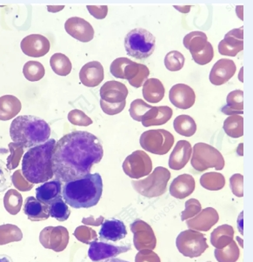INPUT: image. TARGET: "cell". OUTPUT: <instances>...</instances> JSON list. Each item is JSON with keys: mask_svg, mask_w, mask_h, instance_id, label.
<instances>
[{"mask_svg": "<svg viewBox=\"0 0 253 262\" xmlns=\"http://www.w3.org/2000/svg\"><path fill=\"white\" fill-rule=\"evenodd\" d=\"M105 78L104 67L99 61L89 62L82 67L79 79L82 84L87 88L98 86Z\"/></svg>", "mask_w": 253, "mask_h": 262, "instance_id": "obj_21", "label": "cell"}, {"mask_svg": "<svg viewBox=\"0 0 253 262\" xmlns=\"http://www.w3.org/2000/svg\"><path fill=\"white\" fill-rule=\"evenodd\" d=\"M230 187L233 194L241 198L244 196V177L240 173L233 174L230 178Z\"/></svg>", "mask_w": 253, "mask_h": 262, "instance_id": "obj_51", "label": "cell"}, {"mask_svg": "<svg viewBox=\"0 0 253 262\" xmlns=\"http://www.w3.org/2000/svg\"><path fill=\"white\" fill-rule=\"evenodd\" d=\"M104 156L102 144L94 134L74 131L56 142L53 171L56 180L69 182L90 174V170Z\"/></svg>", "mask_w": 253, "mask_h": 262, "instance_id": "obj_1", "label": "cell"}, {"mask_svg": "<svg viewBox=\"0 0 253 262\" xmlns=\"http://www.w3.org/2000/svg\"><path fill=\"white\" fill-rule=\"evenodd\" d=\"M41 244L44 248L61 252L66 248L69 242V233L64 227H45L39 236Z\"/></svg>", "mask_w": 253, "mask_h": 262, "instance_id": "obj_12", "label": "cell"}, {"mask_svg": "<svg viewBox=\"0 0 253 262\" xmlns=\"http://www.w3.org/2000/svg\"><path fill=\"white\" fill-rule=\"evenodd\" d=\"M50 64L53 72L59 76L69 75L73 69L70 58L63 53L53 54L50 59Z\"/></svg>", "mask_w": 253, "mask_h": 262, "instance_id": "obj_35", "label": "cell"}, {"mask_svg": "<svg viewBox=\"0 0 253 262\" xmlns=\"http://www.w3.org/2000/svg\"><path fill=\"white\" fill-rule=\"evenodd\" d=\"M135 262H161L157 253L152 250L140 251L135 257Z\"/></svg>", "mask_w": 253, "mask_h": 262, "instance_id": "obj_54", "label": "cell"}, {"mask_svg": "<svg viewBox=\"0 0 253 262\" xmlns=\"http://www.w3.org/2000/svg\"><path fill=\"white\" fill-rule=\"evenodd\" d=\"M186 209L181 213V221L185 222L187 220L193 218L202 210L200 202L196 199H190L186 202Z\"/></svg>", "mask_w": 253, "mask_h": 262, "instance_id": "obj_45", "label": "cell"}, {"mask_svg": "<svg viewBox=\"0 0 253 262\" xmlns=\"http://www.w3.org/2000/svg\"><path fill=\"white\" fill-rule=\"evenodd\" d=\"M192 59L200 66L209 64L212 61L214 57V51H213V45L210 42H207L206 46L204 49L202 50L199 53L193 54Z\"/></svg>", "mask_w": 253, "mask_h": 262, "instance_id": "obj_46", "label": "cell"}, {"mask_svg": "<svg viewBox=\"0 0 253 262\" xmlns=\"http://www.w3.org/2000/svg\"><path fill=\"white\" fill-rule=\"evenodd\" d=\"M175 131L185 137H192L197 131L195 120L189 115H179L173 121Z\"/></svg>", "mask_w": 253, "mask_h": 262, "instance_id": "obj_33", "label": "cell"}, {"mask_svg": "<svg viewBox=\"0 0 253 262\" xmlns=\"http://www.w3.org/2000/svg\"><path fill=\"white\" fill-rule=\"evenodd\" d=\"M153 106L148 105L147 103L145 102L144 100L140 99H135L131 104V107L129 110L130 115L135 121L141 122L143 118L146 116V114L148 113L151 108Z\"/></svg>", "mask_w": 253, "mask_h": 262, "instance_id": "obj_41", "label": "cell"}, {"mask_svg": "<svg viewBox=\"0 0 253 262\" xmlns=\"http://www.w3.org/2000/svg\"><path fill=\"white\" fill-rule=\"evenodd\" d=\"M68 120L73 125H79V126H88L94 123L90 118L84 114V112L79 109H74L68 114Z\"/></svg>", "mask_w": 253, "mask_h": 262, "instance_id": "obj_47", "label": "cell"}, {"mask_svg": "<svg viewBox=\"0 0 253 262\" xmlns=\"http://www.w3.org/2000/svg\"><path fill=\"white\" fill-rule=\"evenodd\" d=\"M0 262H13V260L7 254H0Z\"/></svg>", "mask_w": 253, "mask_h": 262, "instance_id": "obj_57", "label": "cell"}, {"mask_svg": "<svg viewBox=\"0 0 253 262\" xmlns=\"http://www.w3.org/2000/svg\"><path fill=\"white\" fill-rule=\"evenodd\" d=\"M244 28L233 29L224 36L218 44V52L221 55L235 57L244 50Z\"/></svg>", "mask_w": 253, "mask_h": 262, "instance_id": "obj_16", "label": "cell"}, {"mask_svg": "<svg viewBox=\"0 0 253 262\" xmlns=\"http://www.w3.org/2000/svg\"><path fill=\"white\" fill-rule=\"evenodd\" d=\"M102 193V177L97 172L66 182L63 187L62 197L67 205L79 209L95 207Z\"/></svg>", "mask_w": 253, "mask_h": 262, "instance_id": "obj_3", "label": "cell"}, {"mask_svg": "<svg viewBox=\"0 0 253 262\" xmlns=\"http://www.w3.org/2000/svg\"><path fill=\"white\" fill-rule=\"evenodd\" d=\"M156 38L151 32L143 28H136L128 32L125 38V47L129 56L145 59L153 53Z\"/></svg>", "mask_w": 253, "mask_h": 262, "instance_id": "obj_5", "label": "cell"}, {"mask_svg": "<svg viewBox=\"0 0 253 262\" xmlns=\"http://www.w3.org/2000/svg\"><path fill=\"white\" fill-rule=\"evenodd\" d=\"M126 235L127 230L124 222L116 219L105 221L99 231V239L105 242H116L124 239Z\"/></svg>", "mask_w": 253, "mask_h": 262, "instance_id": "obj_22", "label": "cell"}, {"mask_svg": "<svg viewBox=\"0 0 253 262\" xmlns=\"http://www.w3.org/2000/svg\"><path fill=\"white\" fill-rule=\"evenodd\" d=\"M62 192V184L58 180L47 181L36 189V199L49 206Z\"/></svg>", "mask_w": 253, "mask_h": 262, "instance_id": "obj_27", "label": "cell"}, {"mask_svg": "<svg viewBox=\"0 0 253 262\" xmlns=\"http://www.w3.org/2000/svg\"><path fill=\"white\" fill-rule=\"evenodd\" d=\"M24 213L32 222H42L49 219V206L38 201L35 197L30 196L24 204Z\"/></svg>", "mask_w": 253, "mask_h": 262, "instance_id": "obj_25", "label": "cell"}, {"mask_svg": "<svg viewBox=\"0 0 253 262\" xmlns=\"http://www.w3.org/2000/svg\"><path fill=\"white\" fill-rule=\"evenodd\" d=\"M214 255L218 262H236L240 255L239 246L233 241L223 249H215Z\"/></svg>", "mask_w": 253, "mask_h": 262, "instance_id": "obj_38", "label": "cell"}, {"mask_svg": "<svg viewBox=\"0 0 253 262\" xmlns=\"http://www.w3.org/2000/svg\"><path fill=\"white\" fill-rule=\"evenodd\" d=\"M219 221L217 210L213 207H206L201 210L200 213L194 216L193 218L187 220V225L188 228L194 231L207 232Z\"/></svg>", "mask_w": 253, "mask_h": 262, "instance_id": "obj_19", "label": "cell"}, {"mask_svg": "<svg viewBox=\"0 0 253 262\" xmlns=\"http://www.w3.org/2000/svg\"><path fill=\"white\" fill-rule=\"evenodd\" d=\"M174 136L165 129L148 130L140 136V146L146 151L157 155H165L172 149Z\"/></svg>", "mask_w": 253, "mask_h": 262, "instance_id": "obj_8", "label": "cell"}, {"mask_svg": "<svg viewBox=\"0 0 253 262\" xmlns=\"http://www.w3.org/2000/svg\"><path fill=\"white\" fill-rule=\"evenodd\" d=\"M21 50L26 55L32 58H40L49 53L51 44L48 38L40 34H31L23 38Z\"/></svg>", "mask_w": 253, "mask_h": 262, "instance_id": "obj_15", "label": "cell"}, {"mask_svg": "<svg viewBox=\"0 0 253 262\" xmlns=\"http://www.w3.org/2000/svg\"><path fill=\"white\" fill-rule=\"evenodd\" d=\"M171 172L163 166H157L144 180L131 182L135 191L146 198H155L166 192Z\"/></svg>", "mask_w": 253, "mask_h": 262, "instance_id": "obj_6", "label": "cell"}, {"mask_svg": "<svg viewBox=\"0 0 253 262\" xmlns=\"http://www.w3.org/2000/svg\"><path fill=\"white\" fill-rule=\"evenodd\" d=\"M165 86L159 79H147L143 85V97L147 102H160L165 97Z\"/></svg>", "mask_w": 253, "mask_h": 262, "instance_id": "obj_29", "label": "cell"}, {"mask_svg": "<svg viewBox=\"0 0 253 262\" xmlns=\"http://www.w3.org/2000/svg\"><path fill=\"white\" fill-rule=\"evenodd\" d=\"M185 56L178 51H172L167 53L165 58V66L167 70L178 72L183 68L185 64Z\"/></svg>", "mask_w": 253, "mask_h": 262, "instance_id": "obj_43", "label": "cell"}, {"mask_svg": "<svg viewBox=\"0 0 253 262\" xmlns=\"http://www.w3.org/2000/svg\"><path fill=\"white\" fill-rule=\"evenodd\" d=\"M12 173L6 164L0 160V192H5L12 187Z\"/></svg>", "mask_w": 253, "mask_h": 262, "instance_id": "obj_50", "label": "cell"}, {"mask_svg": "<svg viewBox=\"0 0 253 262\" xmlns=\"http://www.w3.org/2000/svg\"><path fill=\"white\" fill-rule=\"evenodd\" d=\"M64 29L69 35L83 43L90 42L94 38L93 26L84 18L79 17L68 18L64 24Z\"/></svg>", "mask_w": 253, "mask_h": 262, "instance_id": "obj_14", "label": "cell"}, {"mask_svg": "<svg viewBox=\"0 0 253 262\" xmlns=\"http://www.w3.org/2000/svg\"><path fill=\"white\" fill-rule=\"evenodd\" d=\"M104 262H129L127 260H124L122 259H117V258H113V259H109L107 260H105Z\"/></svg>", "mask_w": 253, "mask_h": 262, "instance_id": "obj_59", "label": "cell"}, {"mask_svg": "<svg viewBox=\"0 0 253 262\" xmlns=\"http://www.w3.org/2000/svg\"><path fill=\"white\" fill-rule=\"evenodd\" d=\"M172 114H173V112H172V108L166 106V105L157 106V112H156L153 119L143 125L146 127H149L152 125H164L171 120Z\"/></svg>", "mask_w": 253, "mask_h": 262, "instance_id": "obj_42", "label": "cell"}, {"mask_svg": "<svg viewBox=\"0 0 253 262\" xmlns=\"http://www.w3.org/2000/svg\"><path fill=\"white\" fill-rule=\"evenodd\" d=\"M131 245H116L108 244L105 242H94L90 243V248L88 250V256L90 260L94 262L100 261L104 259H113L121 253H126L131 250Z\"/></svg>", "mask_w": 253, "mask_h": 262, "instance_id": "obj_13", "label": "cell"}, {"mask_svg": "<svg viewBox=\"0 0 253 262\" xmlns=\"http://www.w3.org/2000/svg\"><path fill=\"white\" fill-rule=\"evenodd\" d=\"M123 170L130 178H142L151 173L152 161L146 151L137 150L125 158Z\"/></svg>", "mask_w": 253, "mask_h": 262, "instance_id": "obj_10", "label": "cell"}, {"mask_svg": "<svg viewBox=\"0 0 253 262\" xmlns=\"http://www.w3.org/2000/svg\"><path fill=\"white\" fill-rule=\"evenodd\" d=\"M131 59L126 58H118L111 63L110 71L117 79H125V71L126 67L131 63Z\"/></svg>", "mask_w": 253, "mask_h": 262, "instance_id": "obj_48", "label": "cell"}, {"mask_svg": "<svg viewBox=\"0 0 253 262\" xmlns=\"http://www.w3.org/2000/svg\"><path fill=\"white\" fill-rule=\"evenodd\" d=\"M22 172L20 170H18L14 172V174L12 177V181L14 184L15 187H17L18 189L21 190V191H29L30 189H32V187H33L32 184L28 183V181L24 178L23 175L21 174Z\"/></svg>", "mask_w": 253, "mask_h": 262, "instance_id": "obj_52", "label": "cell"}, {"mask_svg": "<svg viewBox=\"0 0 253 262\" xmlns=\"http://www.w3.org/2000/svg\"><path fill=\"white\" fill-rule=\"evenodd\" d=\"M23 73L26 79L29 81L35 82L44 78L45 70L44 66L40 62L32 60L27 62L24 66Z\"/></svg>", "mask_w": 253, "mask_h": 262, "instance_id": "obj_39", "label": "cell"}, {"mask_svg": "<svg viewBox=\"0 0 253 262\" xmlns=\"http://www.w3.org/2000/svg\"><path fill=\"white\" fill-rule=\"evenodd\" d=\"M82 222L85 225H90V226H95V227H98V226H101L103 224V222H104V217L103 216H100L99 219L93 218V216L90 217V218H84Z\"/></svg>", "mask_w": 253, "mask_h": 262, "instance_id": "obj_56", "label": "cell"}, {"mask_svg": "<svg viewBox=\"0 0 253 262\" xmlns=\"http://www.w3.org/2000/svg\"><path fill=\"white\" fill-rule=\"evenodd\" d=\"M87 9L90 15L98 19H104L107 16V6H87Z\"/></svg>", "mask_w": 253, "mask_h": 262, "instance_id": "obj_55", "label": "cell"}, {"mask_svg": "<svg viewBox=\"0 0 253 262\" xmlns=\"http://www.w3.org/2000/svg\"><path fill=\"white\" fill-rule=\"evenodd\" d=\"M74 235L85 244H90L93 242H97V233L90 227L86 226L79 227L77 228L74 233Z\"/></svg>", "mask_w": 253, "mask_h": 262, "instance_id": "obj_49", "label": "cell"}, {"mask_svg": "<svg viewBox=\"0 0 253 262\" xmlns=\"http://www.w3.org/2000/svg\"><path fill=\"white\" fill-rule=\"evenodd\" d=\"M49 212L50 216L58 222H65L71 215L68 205L64 202L62 196L58 197L49 205Z\"/></svg>", "mask_w": 253, "mask_h": 262, "instance_id": "obj_37", "label": "cell"}, {"mask_svg": "<svg viewBox=\"0 0 253 262\" xmlns=\"http://www.w3.org/2000/svg\"><path fill=\"white\" fill-rule=\"evenodd\" d=\"M128 89L121 82L111 80L107 81L100 89L101 99L108 104H120L126 101Z\"/></svg>", "mask_w": 253, "mask_h": 262, "instance_id": "obj_20", "label": "cell"}, {"mask_svg": "<svg viewBox=\"0 0 253 262\" xmlns=\"http://www.w3.org/2000/svg\"><path fill=\"white\" fill-rule=\"evenodd\" d=\"M191 163L198 172H204L208 168L222 170L224 167V159L221 152L205 143H197L193 146Z\"/></svg>", "mask_w": 253, "mask_h": 262, "instance_id": "obj_7", "label": "cell"}, {"mask_svg": "<svg viewBox=\"0 0 253 262\" xmlns=\"http://www.w3.org/2000/svg\"><path fill=\"white\" fill-rule=\"evenodd\" d=\"M234 230L230 225H222L211 234V243L215 249H223L233 241Z\"/></svg>", "mask_w": 253, "mask_h": 262, "instance_id": "obj_30", "label": "cell"}, {"mask_svg": "<svg viewBox=\"0 0 253 262\" xmlns=\"http://www.w3.org/2000/svg\"><path fill=\"white\" fill-rule=\"evenodd\" d=\"M126 101L120 103V104H108L105 102L104 100H100V106L102 108L103 112L107 115H116L121 113L125 109Z\"/></svg>", "mask_w": 253, "mask_h": 262, "instance_id": "obj_53", "label": "cell"}, {"mask_svg": "<svg viewBox=\"0 0 253 262\" xmlns=\"http://www.w3.org/2000/svg\"><path fill=\"white\" fill-rule=\"evenodd\" d=\"M200 184L202 187L209 191H218L224 187L225 179L224 175L219 172H207L202 175Z\"/></svg>", "mask_w": 253, "mask_h": 262, "instance_id": "obj_36", "label": "cell"}, {"mask_svg": "<svg viewBox=\"0 0 253 262\" xmlns=\"http://www.w3.org/2000/svg\"><path fill=\"white\" fill-rule=\"evenodd\" d=\"M169 99L175 107L187 110L195 104L196 94L189 85L177 84L171 88Z\"/></svg>", "mask_w": 253, "mask_h": 262, "instance_id": "obj_17", "label": "cell"}, {"mask_svg": "<svg viewBox=\"0 0 253 262\" xmlns=\"http://www.w3.org/2000/svg\"><path fill=\"white\" fill-rule=\"evenodd\" d=\"M22 109V104L17 97L4 95L0 97V120L6 121L17 116Z\"/></svg>", "mask_w": 253, "mask_h": 262, "instance_id": "obj_28", "label": "cell"}, {"mask_svg": "<svg viewBox=\"0 0 253 262\" xmlns=\"http://www.w3.org/2000/svg\"><path fill=\"white\" fill-rule=\"evenodd\" d=\"M150 70L143 64L131 61L125 71V79H127L131 86L140 88L148 79Z\"/></svg>", "mask_w": 253, "mask_h": 262, "instance_id": "obj_26", "label": "cell"}, {"mask_svg": "<svg viewBox=\"0 0 253 262\" xmlns=\"http://www.w3.org/2000/svg\"><path fill=\"white\" fill-rule=\"evenodd\" d=\"M236 71L237 67L232 59H219L214 64L210 73V81L214 85H222L233 78Z\"/></svg>", "mask_w": 253, "mask_h": 262, "instance_id": "obj_18", "label": "cell"}, {"mask_svg": "<svg viewBox=\"0 0 253 262\" xmlns=\"http://www.w3.org/2000/svg\"><path fill=\"white\" fill-rule=\"evenodd\" d=\"M176 246L179 253L189 258L201 256L209 248L204 234L192 229L183 231L178 234L176 239Z\"/></svg>", "mask_w": 253, "mask_h": 262, "instance_id": "obj_9", "label": "cell"}, {"mask_svg": "<svg viewBox=\"0 0 253 262\" xmlns=\"http://www.w3.org/2000/svg\"><path fill=\"white\" fill-rule=\"evenodd\" d=\"M192 148L187 140H179L169 158V166L172 170L179 171L189 162L192 156Z\"/></svg>", "mask_w": 253, "mask_h": 262, "instance_id": "obj_23", "label": "cell"}, {"mask_svg": "<svg viewBox=\"0 0 253 262\" xmlns=\"http://www.w3.org/2000/svg\"><path fill=\"white\" fill-rule=\"evenodd\" d=\"M23 199L20 193L14 189L7 191L4 199L5 207L11 214H17L20 210Z\"/></svg>", "mask_w": 253, "mask_h": 262, "instance_id": "obj_40", "label": "cell"}, {"mask_svg": "<svg viewBox=\"0 0 253 262\" xmlns=\"http://www.w3.org/2000/svg\"><path fill=\"white\" fill-rule=\"evenodd\" d=\"M226 105L222 108V112L226 115H239L244 114V92L235 90L228 94Z\"/></svg>", "mask_w": 253, "mask_h": 262, "instance_id": "obj_31", "label": "cell"}, {"mask_svg": "<svg viewBox=\"0 0 253 262\" xmlns=\"http://www.w3.org/2000/svg\"><path fill=\"white\" fill-rule=\"evenodd\" d=\"M48 9H54L53 11H52V12H59V11H61V10L64 9V6H48L47 7Z\"/></svg>", "mask_w": 253, "mask_h": 262, "instance_id": "obj_58", "label": "cell"}, {"mask_svg": "<svg viewBox=\"0 0 253 262\" xmlns=\"http://www.w3.org/2000/svg\"><path fill=\"white\" fill-rule=\"evenodd\" d=\"M196 182L192 175L181 174L174 179L170 186V193L176 199L187 198L195 190Z\"/></svg>", "mask_w": 253, "mask_h": 262, "instance_id": "obj_24", "label": "cell"}, {"mask_svg": "<svg viewBox=\"0 0 253 262\" xmlns=\"http://www.w3.org/2000/svg\"><path fill=\"white\" fill-rule=\"evenodd\" d=\"M9 149L11 151V155L7 159V168L11 171L18 166L21 157L23 156L25 148L20 144L12 142L9 144Z\"/></svg>", "mask_w": 253, "mask_h": 262, "instance_id": "obj_44", "label": "cell"}, {"mask_svg": "<svg viewBox=\"0 0 253 262\" xmlns=\"http://www.w3.org/2000/svg\"><path fill=\"white\" fill-rule=\"evenodd\" d=\"M223 128L232 138H240L244 135V118L241 115H232L224 121Z\"/></svg>", "mask_w": 253, "mask_h": 262, "instance_id": "obj_34", "label": "cell"}, {"mask_svg": "<svg viewBox=\"0 0 253 262\" xmlns=\"http://www.w3.org/2000/svg\"><path fill=\"white\" fill-rule=\"evenodd\" d=\"M10 135L13 142L30 149L49 140L51 127L39 117L21 115L15 118L11 124Z\"/></svg>", "mask_w": 253, "mask_h": 262, "instance_id": "obj_4", "label": "cell"}, {"mask_svg": "<svg viewBox=\"0 0 253 262\" xmlns=\"http://www.w3.org/2000/svg\"><path fill=\"white\" fill-rule=\"evenodd\" d=\"M56 140L50 139L40 146L30 148L23 156L22 175L28 182L45 183L54 177L53 171V154Z\"/></svg>", "mask_w": 253, "mask_h": 262, "instance_id": "obj_2", "label": "cell"}, {"mask_svg": "<svg viewBox=\"0 0 253 262\" xmlns=\"http://www.w3.org/2000/svg\"><path fill=\"white\" fill-rule=\"evenodd\" d=\"M133 233V244L139 252L142 250H153L157 245V239L153 229L144 221L137 220L131 225Z\"/></svg>", "mask_w": 253, "mask_h": 262, "instance_id": "obj_11", "label": "cell"}, {"mask_svg": "<svg viewBox=\"0 0 253 262\" xmlns=\"http://www.w3.org/2000/svg\"><path fill=\"white\" fill-rule=\"evenodd\" d=\"M207 36L204 32H192L183 38V44L192 55L199 53L206 46Z\"/></svg>", "mask_w": 253, "mask_h": 262, "instance_id": "obj_32", "label": "cell"}]
</instances>
